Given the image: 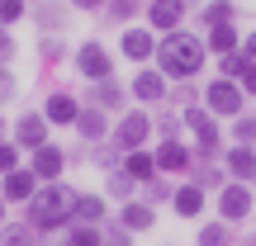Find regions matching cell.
<instances>
[{
    "mask_svg": "<svg viewBox=\"0 0 256 246\" xmlns=\"http://www.w3.org/2000/svg\"><path fill=\"white\" fill-rule=\"evenodd\" d=\"M204 38L190 33V28H176V33H166L162 43H156V71L166 76V81H194V76L204 71Z\"/></svg>",
    "mask_w": 256,
    "mask_h": 246,
    "instance_id": "6da1fadb",
    "label": "cell"
},
{
    "mask_svg": "<svg viewBox=\"0 0 256 246\" xmlns=\"http://www.w3.org/2000/svg\"><path fill=\"white\" fill-rule=\"evenodd\" d=\"M72 204H76L72 185H62V180L38 185V194L24 204V223L34 232H62V228H72Z\"/></svg>",
    "mask_w": 256,
    "mask_h": 246,
    "instance_id": "7a4b0ae2",
    "label": "cell"
},
{
    "mask_svg": "<svg viewBox=\"0 0 256 246\" xmlns=\"http://www.w3.org/2000/svg\"><path fill=\"white\" fill-rule=\"evenodd\" d=\"M242 104H247V95H242L238 81H223V76H218V81L204 85V109H209L214 119H238Z\"/></svg>",
    "mask_w": 256,
    "mask_h": 246,
    "instance_id": "3957f363",
    "label": "cell"
},
{
    "mask_svg": "<svg viewBox=\"0 0 256 246\" xmlns=\"http://www.w3.org/2000/svg\"><path fill=\"white\" fill-rule=\"evenodd\" d=\"M110 137H114V147L128 156V152H138V147H147V137H152V119H147L142 109H128L124 119L110 128Z\"/></svg>",
    "mask_w": 256,
    "mask_h": 246,
    "instance_id": "277c9868",
    "label": "cell"
},
{
    "mask_svg": "<svg viewBox=\"0 0 256 246\" xmlns=\"http://www.w3.org/2000/svg\"><path fill=\"white\" fill-rule=\"evenodd\" d=\"M252 209H256V199H252V185H242V180H228L218 190V218L228 223H247L252 218Z\"/></svg>",
    "mask_w": 256,
    "mask_h": 246,
    "instance_id": "5b68a950",
    "label": "cell"
},
{
    "mask_svg": "<svg viewBox=\"0 0 256 246\" xmlns=\"http://www.w3.org/2000/svg\"><path fill=\"white\" fill-rule=\"evenodd\" d=\"M10 142H14L19 152H38V147L52 142V123H48L43 114H19V119H14V133H10Z\"/></svg>",
    "mask_w": 256,
    "mask_h": 246,
    "instance_id": "8992f818",
    "label": "cell"
},
{
    "mask_svg": "<svg viewBox=\"0 0 256 246\" xmlns=\"http://www.w3.org/2000/svg\"><path fill=\"white\" fill-rule=\"evenodd\" d=\"M76 71H81L90 85H95V81H110V76H114L110 47H104V43H81V47H76Z\"/></svg>",
    "mask_w": 256,
    "mask_h": 246,
    "instance_id": "52a82bcc",
    "label": "cell"
},
{
    "mask_svg": "<svg viewBox=\"0 0 256 246\" xmlns=\"http://www.w3.org/2000/svg\"><path fill=\"white\" fill-rule=\"evenodd\" d=\"M34 161H28V171L38 175V185H52V180H62V171H66V152L57 142H48V147H38V152H28Z\"/></svg>",
    "mask_w": 256,
    "mask_h": 246,
    "instance_id": "ba28073f",
    "label": "cell"
},
{
    "mask_svg": "<svg viewBox=\"0 0 256 246\" xmlns=\"http://www.w3.org/2000/svg\"><path fill=\"white\" fill-rule=\"evenodd\" d=\"M34 194H38V175L28 171V166H19V171L0 175V199H5V204H28Z\"/></svg>",
    "mask_w": 256,
    "mask_h": 246,
    "instance_id": "9c48e42d",
    "label": "cell"
},
{
    "mask_svg": "<svg viewBox=\"0 0 256 246\" xmlns=\"http://www.w3.org/2000/svg\"><path fill=\"white\" fill-rule=\"evenodd\" d=\"M166 95H171V81H166L156 66H142V71L133 76V100L138 104H162Z\"/></svg>",
    "mask_w": 256,
    "mask_h": 246,
    "instance_id": "30bf717a",
    "label": "cell"
},
{
    "mask_svg": "<svg viewBox=\"0 0 256 246\" xmlns=\"http://www.w3.org/2000/svg\"><path fill=\"white\" fill-rule=\"evenodd\" d=\"M223 171H228V180L256 185V147H242V142H232L228 152H223Z\"/></svg>",
    "mask_w": 256,
    "mask_h": 246,
    "instance_id": "8fae6325",
    "label": "cell"
},
{
    "mask_svg": "<svg viewBox=\"0 0 256 246\" xmlns=\"http://www.w3.org/2000/svg\"><path fill=\"white\" fill-rule=\"evenodd\" d=\"M76 114H81V100L66 95V90H52L43 100V119L52 123V128H76Z\"/></svg>",
    "mask_w": 256,
    "mask_h": 246,
    "instance_id": "7c38bea8",
    "label": "cell"
},
{
    "mask_svg": "<svg viewBox=\"0 0 256 246\" xmlns=\"http://www.w3.org/2000/svg\"><path fill=\"white\" fill-rule=\"evenodd\" d=\"M119 52L128 57V62H152V57H156V38H152V28H124Z\"/></svg>",
    "mask_w": 256,
    "mask_h": 246,
    "instance_id": "4fadbf2b",
    "label": "cell"
},
{
    "mask_svg": "<svg viewBox=\"0 0 256 246\" xmlns=\"http://www.w3.org/2000/svg\"><path fill=\"white\" fill-rule=\"evenodd\" d=\"M156 171H166V175H180V171H190L194 166V152L185 142H156Z\"/></svg>",
    "mask_w": 256,
    "mask_h": 246,
    "instance_id": "5bb4252c",
    "label": "cell"
},
{
    "mask_svg": "<svg viewBox=\"0 0 256 246\" xmlns=\"http://www.w3.org/2000/svg\"><path fill=\"white\" fill-rule=\"evenodd\" d=\"M152 223H156V209H152V204H142V199H128L124 209H119V228L128 232V237L152 232Z\"/></svg>",
    "mask_w": 256,
    "mask_h": 246,
    "instance_id": "9a60e30c",
    "label": "cell"
},
{
    "mask_svg": "<svg viewBox=\"0 0 256 246\" xmlns=\"http://www.w3.org/2000/svg\"><path fill=\"white\" fill-rule=\"evenodd\" d=\"M104 218H110V204H104V194H76V204H72V223L104 228Z\"/></svg>",
    "mask_w": 256,
    "mask_h": 246,
    "instance_id": "2e32d148",
    "label": "cell"
},
{
    "mask_svg": "<svg viewBox=\"0 0 256 246\" xmlns=\"http://www.w3.org/2000/svg\"><path fill=\"white\" fill-rule=\"evenodd\" d=\"M185 14V0H152L147 5V28H162V33H176Z\"/></svg>",
    "mask_w": 256,
    "mask_h": 246,
    "instance_id": "e0dca14e",
    "label": "cell"
},
{
    "mask_svg": "<svg viewBox=\"0 0 256 246\" xmlns=\"http://www.w3.org/2000/svg\"><path fill=\"white\" fill-rule=\"evenodd\" d=\"M76 133H81V142H104V137H110V119H104V109L81 104V114H76Z\"/></svg>",
    "mask_w": 256,
    "mask_h": 246,
    "instance_id": "ac0fdd59",
    "label": "cell"
},
{
    "mask_svg": "<svg viewBox=\"0 0 256 246\" xmlns=\"http://www.w3.org/2000/svg\"><path fill=\"white\" fill-rule=\"evenodd\" d=\"M119 171H124V175H128L133 185H147V180H156V175H162V171H156V156L147 152V147H138V152H128Z\"/></svg>",
    "mask_w": 256,
    "mask_h": 246,
    "instance_id": "d6986e66",
    "label": "cell"
},
{
    "mask_svg": "<svg viewBox=\"0 0 256 246\" xmlns=\"http://www.w3.org/2000/svg\"><path fill=\"white\" fill-rule=\"evenodd\" d=\"M171 209H176V218H200V213H204V190H200V185H190V180H185V185H176V194H171Z\"/></svg>",
    "mask_w": 256,
    "mask_h": 246,
    "instance_id": "ffe728a7",
    "label": "cell"
},
{
    "mask_svg": "<svg viewBox=\"0 0 256 246\" xmlns=\"http://www.w3.org/2000/svg\"><path fill=\"white\" fill-rule=\"evenodd\" d=\"M204 47H209L214 57H228V52H238V47H242V28H238V24H218V28H209Z\"/></svg>",
    "mask_w": 256,
    "mask_h": 246,
    "instance_id": "44dd1931",
    "label": "cell"
},
{
    "mask_svg": "<svg viewBox=\"0 0 256 246\" xmlns=\"http://www.w3.org/2000/svg\"><path fill=\"white\" fill-rule=\"evenodd\" d=\"M242 9L232 5V0H209V5H200V24L204 28H218V24H238Z\"/></svg>",
    "mask_w": 256,
    "mask_h": 246,
    "instance_id": "7402d4cb",
    "label": "cell"
},
{
    "mask_svg": "<svg viewBox=\"0 0 256 246\" xmlns=\"http://www.w3.org/2000/svg\"><path fill=\"white\" fill-rule=\"evenodd\" d=\"M124 100H128V95H124V85L114 81V76L90 85V104H95V109H104V114H110V109H124Z\"/></svg>",
    "mask_w": 256,
    "mask_h": 246,
    "instance_id": "603a6c76",
    "label": "cell"
},
{
    "mask_svg": "<svg viewBox=\"0 0 256 246\" xmlns=\"http://www.w3.org/2000/svg\"><path fill=\"white\" fill-rule=\"evenodd\" d=\"M190 185H200L204 194H209V190H223V185H228V171L214 166V161H194L190 166Z\"/></svg>",
    "mask_w": 256,
    "mask_h": 246,
    "instance_id": "cb8c5ba5",
    "label": "cell"
},
{
    "mask_svg": "<svg viewBox=\"0 0 256 246\" xmlns=\"http://www.w3.org/2000/svg\"><path fill=\"white\" fill-rule=\"evenodd\" d=\"M247 66H252V57L242 52V47H238V52H228V57H218V76H223V81H238V85H242Z\"/></svg>",
    "mask_w": 256,
    "mask_h": 246,
    "instance_id": "d4e9b609",
    "label": "cell"
},
{
    "mask_svg": "<svg viewBox=\"0 0 256 246\" xmlns=\"http://www.w3.org/2000/svg\"><path fill=\"white\" fill-rule=\"evenodd\" d=\"M0 246H38V232L28 223H5L0 228Z\"/></svg>",
    "mask_w": 256,
    "mask_h": 246,
    "instance_id": "484cf974",
    "label": "cell"
},
{
    "mask_svg": "<svg viewBox=\"0 0 256 246\" xmlns=\"http://www.w3.org/2000/svg\"><path fill=\"white\" fill-rule=\"evenodd\" d=\"M194 246H232V228L223 218H214V223H204L200 228V242Z\"/></svg>",
    "mask_w": 256,
    "mask_h": 246,
    "instance_id": "4316f807",
    "label": "cell"
},
{
    "mask_svg": "<svg viewBox=\"0 0 256 246\" xmlns=\"http://www.w3.org/2000/svg\"><path fill=\"white\" fill-rule=\"evenodd\" d=\"M34 19H38V28H62L66 24V5H52V0H38V9H34Z\"/></svg>",
    "mask_w": 256,
    "mask_h": 246,
    "instance_id": "83f0119b",
    "label": "cell"
},
{
    "mask_svg": "<svg viewBox=\"0 0 256 246\" xmlns=\"http://www.w3.org/2000/svg\"><path fill=\"white\" fill-rule=\"evenodd\" d=\"M133 190H138V185L128 180L124 171H110V175H104V194H110V199H119V204H128V199H133Z\"/></svg>",
    "mask_w": 256,
    "mask_h": 246,
    "instance_id": "f1b7e54d",
    "label": "cell"
},
{
    "mask_svg": "<svg viewBox=\"0 0 256 246\" xmlns=\"http://www.w3.org/2000/svg\"><path fill=\"white\" fill-rule=\"evenodd\" d=\"M66 246H104V232L86 228V223H72V228H66Z\"/></svg>",
    "mask_w": 256,
    "mask_h": 246,
    "instance_id": "f546056e",
    "label": "cell"
},
{
    "mask_svg": "<svg viewBox=\"0 0 256 246\" xmlns=\"http://www.w3.org/2000/svg\"><path fill=\"white\" fill-rule=\"evenodd\" d=\"M138 9H142V0H110V5H104V14H110V24H133Z\"/></svg>",
    "mask_w": 256,
    "mask_h": 246,
    "instance_id": "4dcf8cb0",
    "label": "cell"
},
{
    "mask_svg": "<svg viewBox=\"0 0 256 246\" xmlns=\"http://www.w3.org/2000/svg\"><path fill=\"white\" fill-rule=\"evenodd\" d=\"M232 142L256 147V114H238V119H232Z\"/></svg>",
    "mask_w": 256,
    "mask_h": 246,
    "instance_id": "1f68e13d",
    "label": "cell"
},
{
    "mask_svg": "<svg viewBox=\"0 0 256 246\" xmlns=\"http://www.w3.org/2000/svg\"><path fill=\"white\" fill-rule=\"evenodd\" d=\"M171 185H166V180H147L142 185V204H152V209H156V204H166V199H171Z\"/></svg>",
    "mask_w": 256,
    "mask_h": 246,
    "instance_id": "d6a6232c",
    "label": "cell"
},
{
    "mask_svg": "<svg viewBox=\"0 0 256 246\" xmlns=\"http://www.w3.org/2000/svg\"><path fill=\"white\" fill-rule=\"evenodd\" d=\"M24 19V0H0V28H14Z\"/></svg>",
    "mask_w": 256,
    "mask_h": 246,
    "instance_id": "836d02e7",
    "label": "cell"
},
{
    "mask_svg": "<svg viewBox=\"0 0 256 246\" xmlns=\"http://www.w3.org/2000/svg\"><path fill=\"white\" fill-rule=\"evenodd\" d=\"M14 95H19L14 71H10V66H0V109H5V104H14Z\"/></svg>",
    "mask_w": 256,
    "mask_h": 246,
    "instance_id": "e575fe53",
    "label": "cell"
},
{
    "mask_svg": "<svg viewBox=\"0 0 256 246\" xmlns=\"http://www.w3.org/2000/svg\"><path fill=\"white\" fill-rule=\"evenodd\" d=\"M119 156H124V152H119V147H114V142H100V147H95V161H100L104 171H119V166H124Z\"/></svg>",
    "mask_w": 256,
    "mask_h": 246,
    "instance_id": "d590c367",
    "label": "cell"
},
{
    "mask_svg": "<svg viewBox=\"0 0 256 246\" xmlns=\"http://www.w3.org/2000/svg\"><path fill=\"white\" fill-rule=\"evenodd\" d=\"M152 128H156V133H162V142H176V137H180V128H185V123L176 119V114H162V119H156Z\"/></svg>",
    "mask_w": 256,
    "mask_h": 246,
    "instance_id": "8d00e7d4",
    "label": "cell"
},
{
    "mask_svg": "<svg viewBox=\"0 0 256 246\" xmlns=\"http://www.w3.org/2000/svg\"><path fill=\"white\" fill-rule=\"evenodd\" d=\"M10 171H19V147L5 137V142H0V175H10Z\"/></svg>",
    "mask_w": 256,
    "mask_h": 246,
    "instance_id": "74e56055",
    "label": "cell"
},
{
    "mask_svg": "<svg viewBox=\"0 0 256 246\" xmlns=\"http://www.w3.org/2000/svg\"><path fill=\"white\" fill-rule=\"evenodd\" d=\"M38 52H43V62H62V38H43V43H38Z\"/></svg>",
    "mask_w": 256,
    "mask_h": 246,
    "instance_id": "f35d334b",
    "label": "cell"
},
{
    "mask_svg": "<svg viewBox=\"0 0 256 246\" xmlns=\"http://www.w3.org/2000/svg\"><path fill=\"white\" fill-rule=\"evenodd\" d=\"M171 100H176V104H185V109H190V104H194V85H190V81H176V90H171Z\"/></svg>",
    "mask_w": 256,
    "mask_h": 246,
    "instance_id": "ab89813d",
    "label": "cell"
},
{
    "mask_svg": "<svg viewBox=\"0 0 256 246\" xmlns=\"http://www.w3.org/2000/svg\"><path fill=\"white\" fill-rule=\"evenodd\" d=\"M104 246H133V237H128V232L119 228V223H114V228L104 232Z\"/></svg>",
    "mask_w": 256,
    "mask_h": 246,
    "instance_id": "60d3db41",
    "label": "cell"
},
{
    "mask_svg": "<svg viewBox=\"0 0 256 246\" xmlns=\"http://www.w3.org/2000/svg\"><path fill=\"white\" fill-rule=\"evenodd\" d=\"M10 57H14V38H10V33H5V28H0V66H5V62H10Z\"/></svg>",
    "mask_w": 256,
    "mask_h": 246,
    "instance_id": "b9f144b4",
    "label": "cell"
},
{
    "mask_svg": "<svg viewBox=\"0 0 256 246\" xmlns=\"http://www.w3.org/2000/svg\"><path fill=\"white\" fill-rule=\"evenodd\" d=\"M110 0H72V9H86V14H100Z\"/></svg>",
    "mask_w": 256,
    "mask_h": 246,
    "instance_id": "7bdbcfd3",
    "label": "cell"
},
{
    "mask_svg": "<svg viewBox=\"0 0 256 246\" xmlns=\"http://www.w3.org/2000/svg\"><path fill=\"white\" fill-rule=\"evenodd\" d=\"M242 95H256V62L247 66V76H242Z\"/></svg>",
    "mask_w": 256,
    "mask_h": 246,
    "instance_id": "ee69618b",
    "label": "cell"
},
{
    "mask_svg": "<svg viewBox=\"0 0 256 246\" xmlns=\"http://www.w3.org/2000/svg\"><path fill=\"white\" fill-rule=\"evenodd\" d=\"M242 52H247L252 62H256V28H252V33H242Z\"/></svg>",
    "mask_w": 256,
    "mask_h": 246,
    "instance_id": "f6af8a7d",
    "label": "cell"
},
{
    "mask_svg": "<svg viewBox=\"0 0 256 246\" xmlns=\"http://www.w3.org/2000/svg\"><path fill=\"white\" fill-rule=\"evenodd\" d=\"M5 218H10V204H5V199H0V228H5Z\"/></svg>",
    "mask_w": 256,
    "mask_h": 246,
    "instance_id": "bcb514c9",
    "label": "cell"
},
{
    "mask_svg": "<svg viewBox=\"0 0 256 246\" xmlns=\"http://www.w3.org/2000/svg\"><path fill=\"white\" fill-rule=\"evenodd\" d=\"M5 137H10V128H5V119H0V142H5Z\"/></svg>",
    "mask_w": 256,
    "mask_h": 246,
    "instance_id": "7dc6e473",
    "label": "cell"
},
{
    "mask_svg": "<svg viewBox=\"0 0 256 246\" xmlns=\"http://www.w3.org/2000/svg\"><path fill=\"white\" fill-rule=\"evenodd\" d=\"M242 246H256V237H252V242H242Z\"/></svg>",
    "mask_w": 256,
    "mask_h": 246,
    "instance_id": "c3c4849f",
    "label": "cell"
}]
</instances>
